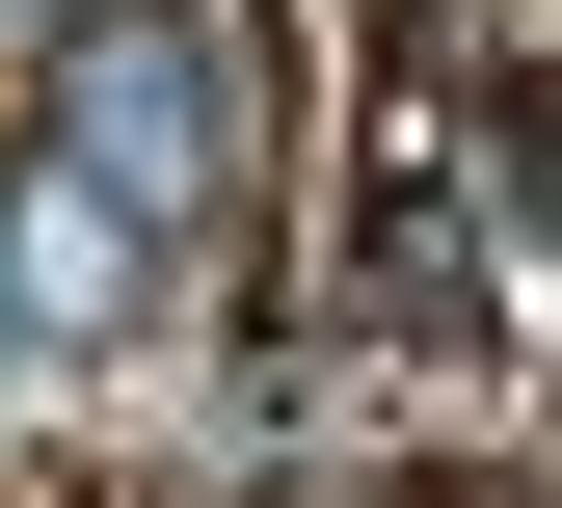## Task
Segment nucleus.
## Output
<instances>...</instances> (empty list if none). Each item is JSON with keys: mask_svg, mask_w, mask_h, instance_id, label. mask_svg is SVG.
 <instances>
[{"mask_svg": "<svg viewBox=\"0 0 562 508\" xmlns=\"http://www.w3.org/2000/svg\"><path fill=\"white\" fill-rule=\"evenodd\" d=\"M54 161H81L134 241H161L188 188H215V27H161V0H108L81 54H54Z\"/></svg>", "mask_w": 562, "mask_h": 508, "instance_id": "obj_1", "label": "nucleus"}, {"mask_svg": "<svg viewBox=\"0 0 562 508\" xmlns=\"http://www.w3.org/2000/svg\"><path fill=\"white\" fill-rule=\"evenodd\" d=\"M108 295H134V214H108L81 161H27V188H0V321H27V348H81Z\"/></svg>", "mask_w": 562, "mask_h": 508, "instance_id": "obj_2", "label": "nucleus"}]
</instances>
